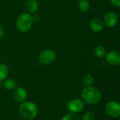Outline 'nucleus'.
I'll list each match as a JSON object with an SVG mask.
<instances>
[{"mask_svg": "<svg viewBox=\"0 0 120 120\" xmlns=\"http://www.w3.org/2000/svg\"><path fill=\"white\" fill-rule=\"evenodd\" d=\"M61 120H80V119L75 113H68L62 117Z\"/></svg>", "mask_w": 120, "mask_h": 120, "instance_id": "17", "label": "nucleus"}, {"mask_svg": "<svg viewBox=\"0 0 120 120\" xmlns=\"http://www.w3.org/2000/svg\"><path fill=\"white\" fill-rule=\"evenodd\" d=\"M56 58V52L52 49H45L41 51L39 56V61L43 65H49L52 63Z\"/></svg>", "mask_w": 120, "mask_h": 120, "instance_id": "4", "label": "nucleus"}, {"mask_svg": "<svg viewBox=\"0 0 120 120\" xmlns=\"http://www.w3.org/2000/svg\"><path fill=\"white\" fill-rule=\"evenodd\" d=\"M4 86L7 90H14L17 87V82L13 78H8L4 79Z\"/></svg>", "mask_w": 120, "mask_h": 120, "instance_id": "12", "label": "nucleus"}, {"mask_svg": "<svg viewBox=\"0 0 120 120\" xmlns=\"http://www.w3.org/2000/svg\"><path fill=\"white\" fill-rule=\"evenodd\" d=\"M106 62L112 66H118L120 64V53L119 51L112 50L106 55Z\"/></svg>", "mask_w": 120, "mask_h": 120, "instance_id": "8", "label": "nucleus"}, {"mask_svg": "<svg viewBox=\"0 0 120 120\" xmlns=\"http://www.w3.org/2000/svg\"><path fill=\"white\" fill-rule=\"evenodd\" d=\"M82 120H95V116L94 112L88 111L85 112L82 116Z\"/></svg>", "mask_w": 120, "mask_h": 120, "instance_id": "18", "label": "nucleus"}, {"mask_svg": "<svg viewBox=\"0 0 120 120\" xmlns=\"http://www.w3.org/2000/svg\"><path fill=\"white\" fill-rule=\"evenodd\" d=\"M26 8L29 13H34L39 8V3L37 0H28L26 3Z\"/></svg>", "mask_w": 120, "mask_h": 120, "instance_id": "11", "label": "nucleus"}, {"mask_svg": "<svg viewBox=\"0 0 120 120\" xmlns=\"http://www.w3.org/2000/svg\"><path fill=\"white\" fill-rule=\"evenodd\" d=\"M81 96L84 102L89 105H94L98 103L101 99V91L95 87L86 86L81 93Z\"/></svg>", "mask_w": 120, "mask_h": 120, "instance_id": "1", "label": "nucleus"}, {"mask_svg": "<svg viewBox=\"0 0 120 120\" xmlns=\"http://www.w3.org/2000/svg\"><path fill=\"white\" fill-rule=\"evenodd\" d=\"M68 107L72 113L77 114V113L81 112L84 110V103L83 102V101H82L80 99L75 98L69 102Z\"/></svg>", "mask_w": 120, "mask_h": 120, "instance_id": "6", "label": "nucleus"}, {"mask_svg": "<svg viewBox=\"0 0 120 120\" xmlns=\"http://www.w3.org/2000/svg\"><path fill=\"white\" fill-rule=\"evenodd\" d=\"M13 98L18 103H22L25 101L27 97V92L23 87H16L13 91Z\"/></svg>", "mask_w": 120, "mask_h": 120, "instance_id": "9", "label": "nucleus"}, {"mask_svg": "<svg viewBox=\"0 0 120 120\" xmlns=\"http://www.w3.org/2000/svg\"><path fill=\"white\" fill-rule=\"evenodd\" d=\"M78 7L82 12H87L90 9V2L89 0H79Z\"/></svg>", "mask_w": 120, "mask_h": 120, "instance_id": "14", "label": "nucleus"}, {"mask_svg": "<svg viewBox=\"0 0 120 120\" xmlns=\"http://www.w3.org/2000/svg\"><path fill=\"white\" fill-rule=\"evenodd\" d=\"M32 20H33V21H38L39 20V15H34V16H32Z\"/></svg>", "mask_w": 120, "mask_h": 120, "instance_id": "21", "label": "nucleus"}, {"mask_svg": "<svg viewBox=\"0 0 120 120\" xmlns=\"http://www.w3.org/2000/svg\"><path fill=\"white\" fill-rule=\"evenodd\" d=\"M4 29L2 27V26L0 25V39L4 37Z\"/></svg>", "mask_w": 120, "mask_h": 120, "instance_id": "20", "label": "nucleus"}, {"mask_svg": "<svg viewBox=\"0 0 120 120\" xmlns=\"http://www.w3.org/2000/svg\"><path fill=\"white\" fill-rule=\"evenodd\" d=\"M90 27L95 32H101L104 27V22L102 19L99 18H94L90 22Z\"/></svg>", "mask_w": 120, "mask_h": 120, "instance_id": "10", "label": "nucleus"}, {"mask_svg": "<svg viewBox=\"0 0 120 120\" xmlns=\"http://www.w3.org/2000/svg\"><path fill=\"white\" fill-rule=\"evenodd\" d=\"M82 82H83V84L85 86H91L93 85V84L94 82V77L91 74L87 73V74H86V75H84L83 76Z\"/></svg>", "mask_w": 120, "mask_h": 120, "instance_id": "15", "label": "nucleus"}, {"mask_svg": "<svg viewBox=\"0 0 120 120\" xmlns=\"http://www.w3.org/2000/svg\"><path fill=\"white\" fill-rule=\"evenodd\" d=\"M8 70L7 66L4 63H0V82L6 79L8 76Z\"/></svg>", "mask_w": 120, "mask_h": 120, "instance_id": "16", "label": "nucleus"}, {"mask_svg": "<svg viewBox=\"0 0 120 120\" xmlns=\"http://www.w3.org/2000/svg\"><path fill=\"white\" fill-rule=\"evenodd\" d=\"M110 1L114 6H115L117 7H120V0H110Z\"/></svg>", "mask_w": 120, "mask_h": 120, "instance_id": "19", "label": "nucleus"}, {"mask_svg": "<svg viewBox=\"0 0 120 120\" xmlns=\"http://www.w3.org/2000/svg\"><path fill=\"white\" fill-rule=\"evenodd\" d=\"M18 112L20 115L25 120H31L36 117L38 113V108L36 104L30 101L21 103Z\"/></svg>", "mask_w": 120, "mask_h": 120, "instance_id": "2", "label": "nucleus"}, {"mask_svg": "<svg viewBox=\"0 0 120 120\" xmlns=\"http://www.w3.org/2000/svg\"><path fill=\"white\" fill-rule=\"evenodd\" d=\"M103 22L108 27H115L118 22V17L117 15L113 11L107 12L103 17Z\"/></svg>", "mask_w": 120, "mask_h": 120, "instance_id": "7", "label": "nucleus"}, {"mask_svg": "<svg viewBox=\"0 0 120 120\" xmlns=\"http://www.w3.org/2000/svg\"><path fill=\"white\" fill-rule=\"evenodd\" d=\"M105 109L106 114L110 117L117 118L120 116V105L117 101H111L108 102Z\"/></svg>", "mask_w": 120, "mask_h": 120, "instance_id": "5", "label": "nucleus"}, {"mask_svg": "<svg viewBox=\"0 0 120 120\" xmlns=\"http://www.w3.org/2000/svg\"><path fill=\"white\" fill-rule=\"evenodd\" d=\"M33 24L32 17L29 13H22L16 20V27L21 32L29 31Z\"/></svg>", "mask_w": 120, "mask_h": 120, "instance_id": "3", "label": "nucleus"}, {"mask_svg": "<svg viewBox=\"0 0 120 120\" xmlns=\"http://www.w3.org/2000/svg\"><path fill=\"white\" fill-rule=\"evenodd\" d=\"M94 53L95 54V56L99 58H103L104 56H105V54H106V51H105V49L101 46V45H98L96 46L95 48H94Z\"/></svg>", "mask_w": 120, "mask_h": 120, "instance_id": "13", "label": "nucleus"}]
</instances>
